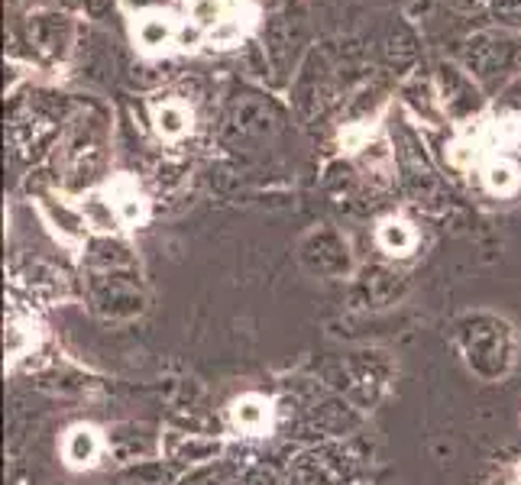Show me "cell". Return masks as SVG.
<instances>
[{
  "mask_svg": "<svg viewBox=\"0 0 521 485\" xmlns=\"http://www.w3.org/2000/svg\"><path fill=\"white\" fill-rule=\"evenodd\" d=\"M133 43L143 55H166L172 49H195L204 39L188 20L175 17L172 10H143L133 17Z\"/></svg>",
  "mask_w": 521,
  "mask_h": 485,
  "instance_id": "cell-1",
  "label": "cell"
},
{
  "mask_svg": "<svg viewBox=\"0 0 521 485\" xmlns=\"http://www.w3.org/2000/svg\"><path fill=\"white\" fill-rule=\"evenodd\" d=\"M521 140V123L518 120H479L473 123L470 130H463L457 140H454V149H450V159L463 169H470L479 159L486 156V149H509Z\"/></svg>",
  "mask_w": 521,
  "mask_h": 485,
  "instance_id": "cell-2",
  "label": "cell"
},
{
  "mask_svg": "<svg viewBox=\"0 0 521 485\" xmlns=\"http://www.w3.org/2000/svg\"><path fill=\"white\" fill-rule=\"evenodd\" d=\"M111 207H114V217L120 220L123 227H140L146 214H149V204L143 198V191L136 188L130 178H117L111 185Z\"/></svg>",
  "mask_w": 521,
  "mask_h": 485,
  "instance_id": "cell-3",
  "label": "cell"
},
{
  "mask_svg": "<svg viewBox=\"0 0 521 485\" xmlns=\"http://www.w3.org/2000/svg\"><path fill=\"white\" fill-rule=\"evenodd\" d=\"M230 421L243 434H266L272 427V401L263 395H243L240 401H233Z\"/></svg>",
  "mask_w": 521,
  "mask_h": 485,
  "instance_id": "cell-4",
  "label": "cell"
},
{
  "mask_svg": "<svg viewBox=\"0 0 521 485\" xmlns=\"http://www.w3.org/2000/svg\"><path fill=\"white\" fill-rule=\"evenodd\" d=\"M153 130L162 140H182L191 130V107L182 97H166L153 107Z\"/></svg>",
  "mask_w": 521,
  "mask_h": 485,
  "instance_id": "cell-5",
  "label": "cell"
},
{
  "mask_svg": "<svg viewBox=\"0 0 521 485\" xmlns=\"http://www.w3.org/2000/svg\"><path fill=\"white\" fill-rule=\"evenodd\" d=\"M62 450H65V463L72 469H88L98 463L101 456V434L88 424H78L68 431Z\"/></svg>",
  "mask_w": 521,
  "mask_h": 485,
  "instance_id": "cell-6",
  "label": "cell"
},
{
  "mask_svg": "<svg viewBox=\"0 0 521 485\" xmlns=\"http://www.w3.org/2000/svg\"><path fill=\"white\" fill-rule=\"evenodd\" d=\"M379 246L392 256H408L411 249L418 246V233H415V227L408 224V220L389 217V220H382L379 224Z\"/></svg>",
  "mask_w": 521,
  "mask_h": 485,
  "instance_id": "cell-7",
  "label": "cell"
},
{
  "mask_svg": "<svg viewBox=\"0 0 521 485\" xmlns=\"http://www.w3.org/2000/svg\"><path fill=\"white\" fill-rule=\"evenodd\" d=\"M483 178H486V188L492 194H515L518 185H521V172H518V165L512 159H489L486 162V169H483Z\"/></svg>",
  "mask_w": 521,
  "mask_h": 485,
  "instance_id": "cell-8",
  "label": "cell"
},
{
  "mask_svg": "<svg viewBox=\"0 0 521 485\" xmlns=\"http://www.w3.org/2000/svg\"><path fill=\"white\" fill-rule=\"evenodd\" d=\"M518 476H521V466H518Z\"/></svg>",
  "mask_w": 521,
  "mask_h": 485,
  "instance_id": "cell-9",
  "label": "cell"
},
{
  "mask_svg": "<svg viewBox=\"0 0 521 485\" xmlns=\"http://www.w3.org/2000/svg\"><path fill=\"white\" fill-rule=\"evenodd\" d=\"M518 485H521V482H518Z\"/></svg>",
  "mask_w": 521,
  "mask_h": 485,
  "instance_id": "cell-10",
  "label": "cell"
}]
</instances>
